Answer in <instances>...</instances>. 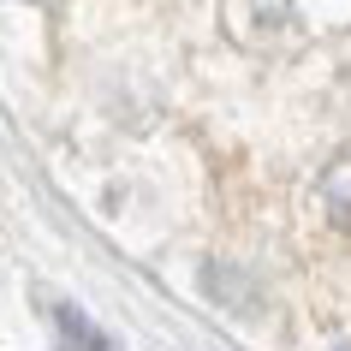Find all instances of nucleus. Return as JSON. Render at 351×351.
Masks as SVG:
<instances>
[{
	"mask_svg": "<svg viewBox=\"0 0 351 351\" xmlns=\"http://www.w3.org/2000/svg\"><path fill=\"white\" fill-rule=\"evenodd\" d=\"M322 203H328V215L339 226H351V155H339V161L322 173Z\"/></svg>",
	"mask_w": 351,
	"mask_h": 351,
	"instance_id": "obj_1",
	"label": "nucleus"
},
{
	"mask_svg": "<svg viewBox=\"0 0 351 351\" xmlns=\"http://www.w3.org/2000/svg\"><path fill=\"white\" fill-rule=\"evenodd\" d=\"M339 351H351V346H339Z\"/></svg>",
	"mask_w": 351,
	"mask_h": 351,
	"instance_id": "obj_2",
	"label": "nucleus"
}]
</instances>
